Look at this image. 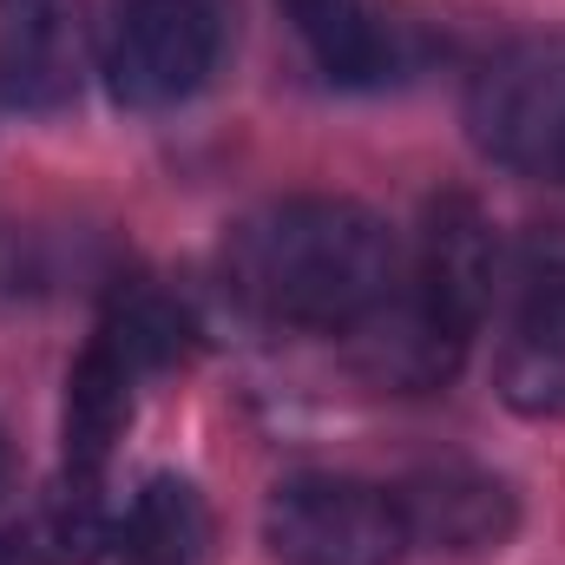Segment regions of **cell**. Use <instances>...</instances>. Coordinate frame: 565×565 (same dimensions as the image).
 I'll return each mask as SVG.
<instances>
[{
    "mask_svg": "<svg viewBox=\"0 0 565 565\" xmlns=\"http://www.w3.org/2000/svg\"><path fill=\"white\" fill-rule=\"evenodd\" d=\"M13 487V454H7V440H0V493Z\"/></svg>",
    "mask_w": 565,
    "mask_h": 565,
    "instance_id": "obj_15",
    "label": "cell"
},
{
    "mask_svg": "<svg viewBox=\"0 0 565 565\" xmlns=\"http://www.w3.org/2000/svg\"><path fill=\"white\" fill-rule=\"evenodd\" d=\"M126 565H204L211 553V507L191 480L158 473L132 493V513L113 533Z\"/></svg>",
    "mask_w": 565,
    "mask_h": 565,
    "instance_id": "obj_12",
    "label": "cell"
},
{
    "mask_svg": "<svg viewBox=\"0 0 565 565\" xmlns=\"http://www.w3.org/2000/svg\"><path fill=\"white\" fill-rule=\"evenodd\" d=\"M231 270L264 316L349 335L395 289V237L355 198H289L237 231Z\"/></svg>",
    "mask_w": 565,
    "mask_h": 565,
    "instance_id": "obj_1",
    "label": "cell"
},
{
    "mask_svg": "<svg viewBox=\"0 0 565 565\" xmlns=\"http://www.w3.org/2000/svg\"><path fill=\"white\" fill-rule=\"evenodd\" d=\"M264 540L282 565H402L408 513L388 487L349 473H296L264 507Z\"/></svg>",
    "mask_w": 565,
    "mask_h": 565,
    "instance_id": "obj_2",
    "label": "cell"
},
{
    "mask_svg": "<svg viewBox=\"0 0 565 565\" xmlns=\"http://www.w3.org/2000/svg\"><path fill=\"white\" fill-rule=\"evenodd\" d=\"M467 335L454 316H440L427 296L415 289H388L355 329H349V355L355 369L375 382V388H395V395H427L440 382H454L460 355H467Z\"/></svg>",
    "mask_w": 565,
    "mask_h": 565,
    "instance_id": "obj_6",
    "label": "cell"
},
{
    "mask_svg": "<svg viewBox=\"0 0 565 565\" xmlns=\"http://www.w3.org/2000/svg\"><path fill=\"white\" fill-rule=\"evenodd\" d=\"M395 500L408 513V540L440 553H493L513 533V493L480 467H427Z\"/></svg>",
    "mask_w": 565,
    "mask_h": 565,
    "instance_id": "obj_11",
    "label": "cell"
},
{
    "mask_svg": "<svg viewBox=\"0 0 565 565\" xmlns=\"http://www.w3.org/2000/svg\"><path fill=\"white\" fill-rule=\"evenodd\" d=\"M145 369L106 329L86 342V355L66 375V473L60 480H79V487L106 480V460L132 427V382Z\"/></svg>",
    "mask_w": 565,
    "mask_h": 565,
    "instance_id": "obj_10",
    "label": "cell"
},
{
    "mask_svg": "<svg viewBox=\"0 0 565 565\" xmlns=\"http://www.w3.org/2000/svg\"><path fill=\"white\" fill-rule=\"evenodd\" d=\"M217 66V13L211 0H113L99 26V73L113 99L164 113L191 99Z\"/></svg>",
    "mask_w": 565,
    "mask_h": 565,
    "instance_id": "obj_4",
    "label": "cell"
},
{
    "mask_svg": "<svg viewBox=\"0 0 565 565\" xmlns=\"http://www.w3.org/2000/svg\"><path fill=\"white\" fill-rule=\"evenodd\" d=\"M493 382L513 415L565 422V224H533L513 250V316Z\"/></svg>",
    "mask_w": 565,
    "mask_h": 565,
    "instance_id": "obj_5",
    "label": "cell"
},
{
    "mask_svg": "<svg viewBox=\"0 0 565 565\" xmlns=\"http://www.w3.org/2000/svg\"><path fill=\"white\" fill-rule=\"evenodd\" d=\"M113 520H106V500H99V487H79V480H60L53 493H46V507H40V553L53 565H86L99 559V546H113Z\"/></svg>",
    "mask_w": 565,
    "mask_h": 565,
    "instance_id": "obj_14",
    "label": "cell"
},
{
    "mask_svg": "<svg viewBox=\"0 0 565 565\" xmlns=\"http://www.w3.org/2000/svg\"><path fill=\"white\" fill-rule=\"evenodd\" d=\"M139 369H164V362H178L184 355V342H191V322H184V309L164 296V289H151V282H132V289H119L113 296V316L99 322Z\"/></svg>",
    "mask_w": 565,
    "mask_h": 565,
    "instance_id": "obj_13",
    "label": "cell"
},
{
    "mask_svg": "<svg viewBox=\"0 0 565 565\" xmlns=\"http://www.w3.org/2000/svg\"><path fill=\"white\" fill-rule=\"evenodd\" d=\"M282 7L335 86H388L422 53L415 26L388 0H282Z\"/></svg>",
    "mask_w": 565,
    "mask_h": 565,
    "instance_id": "obj_9",
    "label": "cell"
},
{
    "mask_svg": "<svg viewBox=\"0 0 565 565\" xmlns=\"http://www.w3.org/2000/svg\"><path fill=\"white\" fill-rule=\"evenodd\" d=\"M93 60V33L79 0H0V99L26 113H53L79 93Z\"/></svg>",
    "mask_w": 565,
    "mask_h": 565,
    "instance_id": "obj_7",
    "label": "cell"
},
{
    "mask_svg": "<svg viewBox=\"0 0 565 565\" xmlns=\"http://www.w3.org/2000/svg\"><path fill=\"white\" fill-rule=\"evenodd\" d=\"M0 565H7V553H0Z\"/></svg>",
    "mask_w": 565,
    "mask_h": 565,
    "instance_id": "obj_16",
    "label": "cell"
},
{
    "mask_svg": "<svg viewBox=\"0 0 565 565\" xmlns=\"http://www.w3.org/2000/svg\"><path fill=\"white\" fill-rule=\"evenodd\" d=\"M467 132L493 164L565 184V40L493 53L467 86Z\"/></svg>",
    "mask_w": 565,
    "mask_h": 565,
    "instance_id": "obj_3",
    "label": "cell"
},
{
    "mask_svg": "<svg viewBox=\"0 0 565 565\" xmlns=\"http://www.w3.org/2000/svg\"><path fill=\"white\" fill-rule=\"evenodd\" d=\"M415 296H427L440 316H454L460 329H480V316L500 296V237L493 217L467 198L447 191L434 198L422 217V257H415Z\"/></svg>",
    "mask_w": 565,
    "mask_h": 565,
    "instance_id": "obj_8",
    "label": "cell"
}]
</instances>
